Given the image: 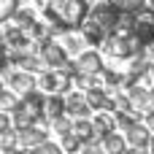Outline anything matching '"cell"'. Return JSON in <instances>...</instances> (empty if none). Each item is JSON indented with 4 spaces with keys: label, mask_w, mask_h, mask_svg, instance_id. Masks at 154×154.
<instances>
[{
    "label": "cell",
    "mask_w": 154,
    "mask_h": 154,
    "mask_svg": "<svg viewBox=\"0 0 154 154\" xmlns=\"http://www.w3.org/2000/svg\"><path fill=\"white\" fill-rule=\"evenodd\" d=\"M149 97H152V106H154V87L149 89Z\"/></svg>",
    "instance_id": "obj_29"
},
{
    "label": "cell",
    "mask_w": 154,
    "mask_h": 154,
    "mask_svg": "<svg viewBox=\"0 0 154 154\" xmlns=\"http://www.w3.org/2000/svg\"><path fill=\"white\" fill-rule=\"evenodd\" d=\"M84 41H87V38H79V35H68V32H62V46L68 49V54H81Z\"/></svg>",
    "instance_id": "obj_19"
},
{
    "label": "cell",
    "mask_w": 154,
    "mask_h": 154,
    "mask_svg": "<svg viewBox=\"0 0 154 154\" xmlns=\"http://www.w3.org/2000/svg\"><path fill=\"white\" fill-rule=\"evenodd\" d=\"M11 127H14V119H11V114H8V111H0V133L11 130Z\"/></svg>",
    "instance_id": "obj_25"
},
{
    "label": "cell",
    "mask_w": 154,
    "mask_h": 154,
    "mask_svg": "<svg viewBox=\"0 0 154 154\" xmlns=\"http://www.w3.org/2000/svg\"><path fill=\"white\" fill-rule=\"evenodd\" d=\"M143 41L135 35V32H111L103 43H100V49L108 54V57H116V60H133L135 54H141L143 51Z\"/></svg>",
    "instance_id": "obj_4"
},
{
    "label": "cell",
    "mask_w": 154,
    "mask_h": 154,
    "mask_svg": "<svg viewBox=\"0 0 154 154\" xmlns=\"http://www.w3.org/2000/svg\"><path fill=\"white\" fill-rule=\"evenodd\" d=\"M95 122V130H97V135L103 138V135H108V133H114L116 130V114L114 111H97V116L92 119Z\"/></svg>",
    "instance_id": "obj_15"
},
{
    "label": "cell",
    "mask_w": 154,
    "mask_h": 154,
    "mask_svg": "<svg viewBox=\"0 0 154 154\" xmlns=\"http://www.w3.org/2000/svg\"><path fill=\"white\" fill-rule=\"evenodd\" d=\"M119 16H122V11H119L114 3H108V0H106V3H97V5L87 14V19H84V24H81V32H84L87 43L100 46L111 32H116Z\"/></svg>",
    "instance_id": "obj_1"
},
{
    "label": "cell",
    "mask_w": 154,
    "mask_h": 154,
    "mask_svg": "<svg viewBox=\"0 0 154 154\" xmlns=\"http://www.w3.org/2000/svg\"><path fill=\"white\" fill-rule=\"evenodd\" d=\"M5 65H11V46H8L5 35L0 32V68H5Z\"/></svg>",
    "instance_id": "obj_24"
},
{
    "label": "cell",
    "mask_w": 154,
    "mask_h": 154,
    "mask_svg": "<svg viewBox=\"0 0 154 154\" xmlns=\"http://www.w3.org/2000/svg\"><path fill=\"white\" fill-rule=\"evenodd\" d=\"M49 125H51V133H57V135H65V133H70V130H73V116H70V114H62V116L51 119Z\"/></svg>",
    "instance_id": "obj_18"
},
{
    "label": "cell",
    "mask_w": 154,
    "mask_h": 154,
    "mask_svg": "<svg viewBox=\"0 0 154 154\" xmlns=\"http://www.w3.org/2000/svg\"><path fill=\"white\" fill-rule=\"evenodd\" d=\"M146 125H149V127L154 130V106L149 108V111H146Z\"/></svg>",
    "instance_id": "obj_27"
},
{
    "label": "cell",
    "mask_w": 154,
    "mask_h": 154,
    "mask_svg": "<svg viewBox=\"0 0 154 154\" xmlns=\"http://www.w3.org/2000/svg\"><path fill=\"white\" fill-rule=\"evenodd\" d=\"M70 87H76V81L70 76H65L60 68H46L38 76V89H43V92H60V95H65Z\"/></svg>",
    "instance_id": "obj_5"
},
{
    "label": "cell",
    "mask_w": 154,
    "mask_h": 154,
    "mask_svg": "<svg viewBox=\"0 0 154 154\" xmlns=\"http://www.w3.org/2000/svg\"><path fill=\"white\" fill-rule=\"evenodd\" d=\"M35 152H43V154H57V152H60V146H57V143H49V141H43L41 146H35Z\"/></svg>",
    "instance_id": "obj_26"
},
{
    "label": "cell",
    "mask_w": 154,
    "mask_h": 154,
    "mask_svg": "<svg viewBox=\"0 0 154 154\" xmlns=\"http://www.w3.org/2000/svg\"><path fill=\"white\" fill-rule=\"evenodd\" d=\"M14 22H16L19 27H30V24L35 22V11H32V8H16V11H14Z\"/></svg>",
    "instance_id": "obj_20"
},
{
    "label": "cell",
    "mask_w": 154,
    "mask_h": 154,
    "mask_svg": "<svg viewBox=\"0 0 154 154\" xmlns=\"http://www.w3.org/2000/svg\"><path fill=\"white\" fill-rule=\"evenodd\" d=\"M19 106V92H14L11 87L8 89H3L0 92V111H8V114H14V108Z\"/></svg>",
    "instance_id": "obj_17"
},
{
    "label": "cell",
    "mask_w": 154,
    "mask_h": 154,
    "mask_svg": "<svg viewBox=\"0 0 154 154\" xmlns=\"http://www.w3.org/2000/svg\"><path fill=\"white\" fill-rule=\"evenodd\" d=\"M100 143H103V149H106V152L116 154V152H122V149L127 146V138H125V135H119V133H108V135H103V138H100Z\"/></svg>",
    "instance_id": "obj_16"
},
{
    "label": "cell",
    "mask_w": 154,
    "mask_h": 154,
    "mask_svg": "<svg viewBox=\"0 0 154 154\" xmlns=\"http://www.w3.org/2000/svg\"><path fill=\"white\" fill-rule=\"evenodd\" d=\"M149 5H152V8H154V0H149Z\"/></svg>",
    "instance_id": "obj_32"
},
{
    "label": "cell",
    "mask_w": 154,
    "mask_h": 154,
    "mask_svg": "<svg viewBox=\"0 0 154 154\" xmlns=\"http://www.w3.org/2000/svg\"><path fill=\"white\" fill-rule=\"evenodd\" d=\"M89 11H92L89 0H49L43 8V16L46 22L57 24L62 32H70V30H81Z\"/></svg>",
    "instance_id": "obj_2"
},
{
    "label": "cell",
    "mask_w": 154,
    "mask_h": 154,
    "mask_svg": "<svg viewBox=\"0 0 154 154\" xmlns=\"http://www.w3.org/2000/svg\"><path fill=\"white\" fill-rule=\"evenodd\" d=\"M108 3H114L119 11H138L146 5V0H108Z\"/></svg>",
    "instance_id": "obj_22"
},
{
    "label": "cell",
    "mask_w": 154,
    "mask_h": 154,
    "mask_svg": "<svg viewBox=\"0 0 154 154\" xmlns=\"http://www.w3.org/2000/svg\"><path fill=\"white\" fill-rule=\"evenodd\" d=\"M46 3H49V0H35V5H38V8H46Z\"/></svg>",
    "instance_id": "obj_28"
},
{
    "label": "cell",
    "mask_w": 154,
    "mask_h": 154,
    "mask_svg": "<svg viewBox=\"0 0 154 154\" xmlns=\"http://www.w3.org/2000/svg\"><path fill=\"white\" fill-rule=\"evenodd\" d=\"M60 141H62V149H68V152H76V149H81L84 146V141L70 130V133H65V135H60Z\"/></svg>",
    "instance_id": "obj_21"
},
{
    "label": "cell",
    "mask_w": 154,
    "mask_h": 154,
    "mask_svg": "<svg viewBox=\"0 0 154 154\" xmlns=\"http://www.w3.org/2000/svg\"><path fill=\"white\" fill-rule=\"evenodd\" d=\"M127 95H130V100H133V108H135V111H141V114L146 116V111L152 108L149 89H146V87H141V84H133V87L127 89Z\"/></svg>",
    "instance_id": "obj_13"
},
{
    "label": "cell",
    "mask_w": 154,
    "mask_h": 154,
    "mask_svg": "<svg viewBox=\"0 0 154 154\" xmlns=\"http://www.w3.org/2000/svg\"><path fill=\"white\" fill-rule=\"evenodd\" d=\"M43 108H46V97H43V92H38V87H35V89H30V92H24V95L19 97V106H16V108H14V114H11L14 127L38 125L41 119H46Z\"/></svg>",
    "instance_id": "obj_3"
},
{
    "label": "cell",
    "mask_w": 154,
    "mask_h": 154,
    "mask_svg": "<svg viewBox=\"0 0 154 154\" xmlns=\"http://www.w3.org/2000/svg\"><path fill=\"white\" fill-rule=\"evenodd\" d=\"M133 32H135L143 43H152V41H154V8H152V5H143V8L135 11Z\"/></svg>",
    "instance_id": "obj_7"
},
{
    "label": "cell",
    "mask_w": 154,
    "mask_h": 154,
    "mask_svg": "<svg viewBox=\"0 0 154 154\" xmlns=\"http://www.w3.org/2000/svg\"><path fill=\"white\" fill-rule=\"evenodd\" d=\"M46 130L43 127H38V125H27V127H16V138H19V146H24V149H35V146H41L43 141H46Z\"/></svg>",
    "instance_id": "obj_9"
},
{
    "label": "cell",
    "mask_w": 154,
    "mask_h": 154,
    "mask_svg": "<svg viewBox=\"0 0 154 154\" xmlns=\"http://www.w3.org/2000/svg\"><path fill=\"white\" fill-rule=\"evenodd\" d=\"M3 81H5V79H3V76H0V92H3V89H5V87H3Z\"/></svg>",
    "instance_id": "obj_31"
},
{
    "label": "cell",
    "mask_w": 154,
    "mask_h": 154,
    "mask_svg": "<svg viewBox=\"0 0 154 154\" xmlns=\"http://www.w3.org/2000/svg\"><path fill=\"white\" fill-rule=\"evenodd\" d=\"M16 8H19V0H0V22L11 19Z\"/></svg>",
    "instance_id": "obj_23"
},
{
    "label": "cell",
    "mask_w": 154,
    "mask_h": 154,
    "mask_svg": "<svg viewBox=\"0 0 154 154\" xmlns=\"http://www.w3.org/2000/svg\"><path fill=\"white\" fill-rule=\"evenodd\" d=\"M149 149H152V152H154V135H152V141H149Z\"/></svg>",
    "instance_id": "obj_30"
},
{
    "label": "cell",
    "mask_w": 154,
    "mask_h": 154,
    "mask_svg": "<svg viewBox=\"0 0 154 154\" xmlns=\"http://www.w3.org/2000/svg\"><path fill=\"white\" fill-rule=\"evenodd\" d=\"M14 92H19V95H24V92H30V89H35L38 87V79H35V73H30V70H14L11 73V79L5 81Z\"/></svg>",
    "instance_id": "obj_10"
},
{
    "label": "cell",
    "mask_w": 154,
    "mask_h": 154,
    "mask_svg": "<svg viewBox=\"0 0 154 154\" xmlns=\"http://www.w3.org/2000/svg\"><path fill=\"white\" fill-rule=\"evenodd\" d=\"M43 114H46V122H51V119L68 114V103H65V97H62L60 92H51V97H46V108H43Z\"/></svg>",
    "instance_id": "obj_14"
},
{
    "label": "cell",
    "mask_w": 154,
    "mask_h": 154,
    "mask_svg": "<svg viewBox=\"0 0 154 154\" xmlns=\"http://www.w3.org/2000/svg\"><path fill=\"white\" fill-rule=\"evenodd\" d=\"M38 54L43 57L46 68H62V65L68 62V49H65L62 41H57L54 35L38 41Z\"/></svg>",
    "instance_id": "obj_6"
},
{
    "label": "cell",
    "mask_w": 154,
    "mask_h": 154,
    "mask_svg": "<svg viewBox=\"0 0 154 154\" xmlns=\"http://www.w3.org/2000/svg\"><path fill=\"white\" fill-rule=\"evenodd\" d=\"M65 103H68V114H70L73 119H79V116H89V111H95V108L89 106V100H87L84 92H70V95L65 97Z\"/></svg>",
    "instance_id": "obj_11"
},
{
    "label": "cell",
    "mask_w": 154,
    "mask_h": 154,
    "mask_svg": "<svg viewBox=\"0 0 154 154\" xmlns=\"http://www.w3.org/2000/svg\"><path fill=\"white\" fill-rule=\"evenodd\" d=\"M79 68H81V73H87V76H97L106 65H103V54L100 51H81L79 54Z\"/></svg>",
    "instance_id": "obj_12"
},
{
    "label": "cell",
    "mask_w": 154,
    "mask_h": 154,
    "mask_svg": "<svg viewBox=\"0 0 154 154\" xmlns=\"http://www.w3.org/2000/svg\"><path fill=\"white\" fill-rule=\"evenodd\" d=\"M152 135H154V130L149 125H141V122H135V125H130V127L125 130L127 146H133V149H149Z\"/></svg>",
    "instance_id": "obj_8"
}]
</instances>
